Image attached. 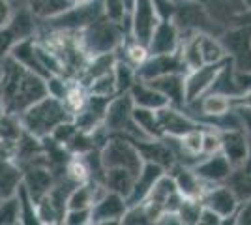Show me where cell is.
<instances>
[{"label":"cell","mask_w":251,"mask_h":225,"mask_svg":"<svg viewBox=\"0 0 251 225\" xmlns=\"http://www.w3.org/2000/svg\"><path fill=\"white\" fill-rule=\"evenodd\" d=\"M113 77H115L116 94L129 92V88H131L133 83L137 81L135 66H131L129 62L122 60V58H116L115 66H113Z\"/></svg>","instance_id":"33"},{"label":"cell","mask_w":251,"mask_h":225,"mask_svg":"<svg viewBox=\"0 0 251 225\" xmlns=\"http://www.w3.org/2000/svg\"><path fill=\"white\" fill-rule=\"evenodd\" d=\"M23 184L28 190L34 203L42 199L54 184V176L51 173V167L47 163H32L23 167Z\"/></svg>","instance_id":"16"},{"label":"cell","mask_w":251,"mask_h":225,"mask_svg":"<svg viewBox=\"0 0 251 225\" xmlns=\"http://www.w3.org/2000/svg\"><path fill=\"white\" fill-rule=\"evenodd\" d=\"M36 36L34 38H25V40H17V42L11 45L10 56L13 60H17L19 64H23L25 68H28L30 72L38 74L40 77H43L45 81L51 77V74L43 68V64L40 62L38 54H36Z\"/></svg>","instance_id":"20"},{"label":"cell","mask_w":251,"mask_h":225,"mask_svg":"<svg viewBox=\"0 0 251 225\" xmlns=\"http://www.w3.org/2000/svg\"><path fill=\"white\" fill-rule=\"evenodd\" d=\"M23 182V169L13 158L0 156V197L15 195Z\"/></svg>","instance_id":"25"},{"label":"cell","mask_w":251,"mask_h":225,"mask_svg":"<svg viewBox=\"0 0 251 225\" xmlns=\"http://www.w3.org/2000/svg\"><path fill=\"white\" fill-rule=\"evenodd\" d=\"M244 6H246V10H251V0H244Z\"/></svg>","instance_id":"57"},{"label":"cell","mask_w":251,"mask_h":225,"mask_svg":"<svg viewBox=\"0 0 251 225\" xmlns=\"http://www.w3.org/2000/svg\"><path fill=\"white\" fill-rule=\"evenodd\" d=\"M152 86L169 100V105L173 107H186V74H167L150 79L148 81Z\"/></svg>","instance_id":"19"},{"label":"cell","mask_w":251,"mask_h":225,"mask_svg":"<svg viewBox=\"0 0 251 225\" xmlns=\"http://www.w3.org/2000/svg\"><path fill=\"white\" fill-rule=\"evenodd\" d=\"M68 118H72V115L66 109L62 100L49 96V94L43 96L42 100H38L36 103H32L30 107L25 109L19 115L23 129L38 139L51 135L52 129Z\"/></svg>","instance_id":"2"},{"label":"cell","mask_w":251,"mask_h":225,"mask_svg":"<svg viewBox=\"0 0 251 225\" xmlns=\"http://www.w3.org/2000/svg\"><path fill=\"white\" fill-rule=\"evenodd\" d=\"M218 131H220V129H218ZM220 139H221V154L229 160V163L232 167L240 165L242 161L248 158L251 141L244 128L221 129Z\"/></svg>","instance_id":"14"},{"label":"cell","mask_w":251,"mask_h":225,"mask_svg":"<svg viewBox=\"0 0 251 225\" xmlns=\"http://www.w3.org/2000/svg\"><path fill=\"white\" fill-rule=\"evenodd\" d=\"M234 105H240V107L251 109V88L244 90L238 98H234Z\"/></svg>","instance_id":"53"},{"label":"cell","mask_w":251,"mask_h":225,"mask_svg":"<svg viewBox=\"0 0 251 225\" xmlns=\"http://www.w3.org/2000/svg\"><path fill=\"white\" fill-rule=\"evenodd\" d=\"M133 107L135 105H133V100L129 96V92L115 94L109 100V105L105 109L103 126L111 131V135H124V137L131 141L150 139L135 124Z\"/></svg>","instance_id":"4"},{"label":"cell","mask_w":251,"mask_h":225,"mask_svg":"<svg viewBox=\"0 0 251 225\" xmlns=\"http://www.w3.org/2000/svg\"><path fill=\"white\" fill-rule=\"evenodd\" d=\"M101 2H103L105 17H109V19H113V21L120 23L126 15H127L126 6H124V0H101Z\"/></svg>","instance_id":"45"},{"label":"cell","mask_w":251,"mask_h":225,"mask_svg":"<svg viewBox=\"0 0 251 225\" xmlns=\"http://www.w3.org/2000/svg\"><path fill=\"white\" fill-rule=\"evenodd\" d=\"M214 4V8L218 13H223L225 17H229V21H232L238 13L246 10L244 0H210Z\"/></svg>","instance_id":"42"},{"label":"cell","mask_w":251,"mask_h":225,"mask_svg":"<svg viewBox=\"0 0 251 225\" xmlns=\"http://www.w3.org/2000/svg\"><path fill=\"white\" fill-rule=\"evenodd\" d=\"M227 186H230V190L236 193L238 199H248L251 197V147L248 158L242 161L240 165L232 167L229 178L225 180Z\"/></svg>","instance_id":"26"},{"label":"cell","mask_w":251,"mask_h":225,"mask_svg":"<svg viewBox=\"0 0 251 225\" xmlns=\"http://www.w3.org/2000/svg\"><path fill=\"white\" fill-rule=\"evenodd\" d=\"M182 36L173 19H159L147 47L150 54H173L178 53Z\"/></svg>","instance_id":"12"},{"label":"cell","mask_w":251,"mask_h":225,"mask_svg":"<svg viewBox=\"0 0 251 225\" xmlns=\"http://www.w3.org/2000/svg\"><path fill=\"white\" fill-rule=\"evenodd\" d=\"M201 203L212 208L214 212H218L223 218V224H229V222L232 224V214H234L236 206L240 203V199L230 190V186L223 182L208 186L202 193V197H201Z\"/></svg>","instance_id":"7"},{"label":"cell","mask_w":251,"mask_h":225,"mask_svg":"<svg viewBox=\"0 0 251 225\" xmlns=\"http://www.w3.org/2000/svg\"><path fill=\"white\" fill-rule=\"evenodd\" d=\"M171 178L176 184V190L184 197H193V199H201L204 190L208 188V184H204L199 176L195 175L191 165H184V163H173L167 169Z\"/></svg>","instance_id":"17"},{"label":"cell","mask_w":251,"mask_h":225,"mask_svg":"<svg viewBox=\"0 0 251 225\" xmlns=\"http://www.w3.org/2000/svg\"><path fill=\"white\" fill-rule=\"evenodd\" d=\"M74 6V0H30L32 15L38 19H52Z\"/></svg>","instance_id":"29"},{"label":"cell","mask_w":251,"mask_h":225,"mask_svg":"<svg viewBox=\"0 0 251 225\" xmlns=\"http://www.w3.org/2000/svg\"><path fill=\"white\" fill-rule=\"evenodd\" d=\"M199 53L202 64H216V62H223L227 58V51H225L221 40L208 32H201Z\"/></svg>","instance_id":"28"},{"label":"cell","mask_w":251,"mask_h":225,"mask_svg":"<svg viewBox=\"0 0 251 225\" xmlns=\"http://www.w3.org/2000/svg\"><path fill=\"white\" fill-rule=\"evenodd\" d=\"M157 120L163 137H182L191 129L199 128L201 122L186 113V109L165 105L163 109L157 111Z\"/></svg>","instance_id":"10"},{"label":"cell","mask_w":251,"mask_h":225,"mask_svg":"<svg viewBox=\"0 0 251 225\" xmlns=\"http://www.w3.org/2000/svg\"><path fill=\"white\" fill-rule=\"evenodd\" d=\"M4 115V105H2V98H0V117Z\"/></svg>","instance_id":"58"},{"label":"cell","mask_w":251,"mask_h":225,"mask_svg":"<svg viewBox=\"0 0 251 225\" xmlns=\"http://www.w3.org/2000/svg\"><path fill=\"white\" fill-rule=\"evenodd\" d=\"M126 208H127L126 197L107 190V192L90 206V224H98V225L120 224Z\"/></svg>","instance_id":"9"},{"label":"cell","mask_w":251,"mask_h":225,"mask_svg":"<svg viewBox=\"0 0 251 225\" xmlns=\"http://www.w3.org/2000/svg\"><path fill=\"white\" fill-rule=\"evenodd\" d=\"M21 224L19 216V201L15 195L0 199V225H17Z\"/></svg>","instance_id":"38"},{"label":"cell","mask_w":251,"mask_h":225,"mask_svg":"<svg viewBox=\"0 0 251 225\" xmlns=\"http://www.w3.org/2000/svg\"><path fill=\"white\" fill-rule=\"evenodd\" d=\"M159 19H173L175 15V0H152Z\"/></svg>","instance_id":"48"},{"label":"cell","mask_w":251,"mask_h":225,"mask_svg":"<svg viewBox=\"0 0 251 225\" xmlns=\"http://www.w3.org/2000/svg\"><path fill=\"white\" fill-rule=\"evenodd\" d=\"M208 92L225 94V96L232 98V100L242 94V88H240V85H238V81H236V70H234V66H232L229 56H227L225 62L221 64L220 72L216 74Z\"/></svg>","instance_id":"24"},{"label":"cell","mask_w":251,"mask_h":225,"mask_svg":"<svg viewBox=\"0 0 251 225\" xmlns=\"http://www.w3.org/2000/svg\"><path fill=\"white\" fill-rule=\"evenodd\" d=\"M165 173V169L157 163H152V161H145L141 171L135 175V180H133V188L127 195L126 203L127 204H139L145 203V199L148 197L150 190L154 188V184L157 182V178Z\"/></svg>","instance_id":"18"},{"label":"cell","mask_w":251,"mask_h":225,"mask_svg":"<svg viewBox=\"0 0 251 225\" xmlns=\"http://www.w3.org/2000/svg\"><path fill=\"white\" fill-rule=\"evenodd\" d=\"M0 60H2V58H0Z\"/></svg>","instance_id":"59"},{"label":"cell","mask_w":251,"mask_h":225,"mask_svg":"<svg viewBox=\"0 0 251 225\" xmlns=\"http://www.w3.org/2000/svg\"><path fill=\"white\" fill-rule=\"evenodd\" d=\"M84 88H86L88 94H94V96L113 98L116 94V85H115V77H113V70L103 75H100V77H96L94 81H90Z\"/></svg>","instance_id":"37"},{"label":"cell","mask_w":251,"mask_h":225,"mask_svg":"<svg viewBox=\"0 0 251 225\" xmlns=\"http://www.w3.org/2000/svg\"><path fill=\"white\" fill-rule=\"evenodd\" d=\"M157 225H182V220H180V216H178V212H173V210H163L161 214H159V218L156 220Z\"/></svg>","instance_id":"50"},{"label":"cell","mask_w":251,"mask_h":225,"mask_svg":"<svg viewBox=\"0 0 251 225\" xmlns=\"http://www.w3.org/2000/svg\"><path fill=\"white\" fill-rule=\"evenodd\" d=\"M124 6H126V11L129 13V11H131V8H133V0H124Z\"/></svg>","instance_id":"55"},{"label":"cell","mask_w":251,"mask_h":225,"mask_svg":"<svg viewBox=\"0 0 251 225\" xmlns=\"http://www.w3.org/2000/svg\"><path fill=\"white\" fill-rule=\"evenodd\" d=\"M133 120L147 137H150V139H161L163 137L161 128H159V120H157V111L145 107H133Z\"/></svg>","instance_id":"31"},{"label":"cell","mask_w":251,"mask_h":225,"mask_svg":"<svg viewBox=\"0 0 251 225\" xmlns=\"http://www.w3.org/2000/svg\"><path fill=\"white\" fill-rule=\"evenodd\" d=\"M11 15H13V13H11L10 2H8V0H0V28L10 23Z\"/></svg>","instance_id":"52"},{"label":"cell","mask_w":251,"mask_h":225,"mask_svg":"<svg viewBox=\"0 0 251 225\" xmlns=\"http://www.w3.org/2000/svg\"><path fill=\"white\" fill-rule=\"evenodd\" d=\"M232 224L238 225H251V197L242 199L234 214H232Z\"/></svg>","instance_id":"47"},{"label":"cell","mask_w":251,"mask_h":225,"mask_svg":"<svg viewBox=\"0 0 251 225\" xmlns=\"http://www.w3.org/2000/svg\"><path fill=\"white\" fill-rule=\"evenodd\" d=\"M100 158L105 169L120 167V169L131 171L133 175L141 171L145 163L137 145L124 135H111L107 143L100 149Z\"/></svg>","instance_id":"5"},{"label":"cell","mask_w":251,"mask_h":225,"mask_svg":"<svg viewBox=\"0 0 251 225\" xmlns=\"http://www.w3.org/2000/svg\"><path fill=\"white\" fill-rule=\"evenodd\" d=\"M86 2H90V0H74L75 6H81V4H86Z\"/></svg>","instance_id":"56"},{"label":"cell","mask_w":251,"mask_h":225,"mask_svg":"<svg viewBox=\"0 0 251 225\" xmlns=\"http://www.w3.org/2000/svg\"><path fill=\"white\" fill-rule=\"evenodd\" d=\"M15 197L19 201V216H21V224L25 225H34V224H40L38 220V214H36V203L34 199L30 197L28 190L25 188V184H19L17 192H15Z\"/></svg>","instance_id":"35"},{"label":"cell","mask_w":251,"mask_h":225,"mask_svg":"<svg viewBox=\"0 0 251 225\" xmlns=\"http://www.w3.org/2000/svg\"><path fill=\"white\" fill-rule=\"evenodd\" d=\"M197 224H201V225H221L223 224V218H221L218 212H214L212 208H208V206H204V204H202L201 214H199V222H197Z\"/></svg>","instance_id":"49"},{"label":"cell","mask_w":251,"mask_h":225,"mask_svg":"<svg viewBox=\"0 0 251 225\" xmlns=\"http://www.w3.org/2000/svg\"><path fill=\"white\" fill-rule=\"evenodd\" d=\"M36 214L40 224H62L64 214L54 206V203L51 201V197L45 193L42 199L36 201Z\"/></svg>","instance_id":"36"},{"label":"cell","mask_w":251,"mask_h":225,"mask_svg":"<svg viewBox=\"0 0 251 225\" xmlns=\"http://www.w3.org/2000/svg\"><path fill=\"white\" fill-rule=\"evenodd\" d=\"M133 180L135 175L127 169H120V167H113V169H105L103 186L109 192H115L127 199V195L133 188Z\"/></svg>","instance_id":"27"},{"label":"cell","mask_w":251,"mask_h":225,"mask_svg":"<svg viewBox=\"0 0 251 225\" xmlns=\"http://www.w3.org/2000/svg\"><path fill=\"white\" fill-rule=\"evenodd\" d=\"M221 43L227 51V56L236 72H251V26L248 25H232L229 30L221 34Z\"/></svg>","instance_id":"6"},{"label":"cell","mask_w":251,"mask_h":225,"mask_svg":"<svg viewBox=\"0 0 251 225\" xmlns=\"http://www.w3.org/2000/svg\"><path fill=\"white\" fill-rule=\"evenodd\" d=\"M195 175L199 176L201 180L208 186H214V184H223L227 178H229L230 171H232V165L229 163V160L220 152L216 154H210V156H204L201 158L197 163L191 165Z\"/></svg>","instance_id":"13"},{"label":"cell","mask_w":251,"mask_h":225,"mask_svg":"<svg viewBox=\"0 0 251 225\" xmlns=\"http://www.w3.org/2000/svg\"><path fill=\"white\" fill-rule=\"evenodd\" d=\"M126 36L127 32L124 30L122 23L113 21L103 15L81 30V45L88 58H92L98 54L116 53Z\"/></svg>","instance_id":"3"},{"label":"cell","mask_w":251,"mask_h":225,"mask_svg":"<svg viewBox=\"0 0 251 225\" xmlns=\"http://www.w3.org/2000/svg\"><path fill=\"white\" fill-rule=\"evenodd\" d=\"M62 224L68 225H86L90 224V208H77V210H66Z\"/></svg>","instance_id":"46"},{"label":"cell","mask_w":251,"mask_h":225,"mask_svg":"<svg viewBox=\"0 0 251 225\" xmlns=\"http://www.w3.org/2000/svg\"><path fill=\"white\" fill-rule=\"evenodd\" d=\"M129 96L133 100V105L135 107H145V109H154L159 111L165 105H169V100L156 86H152L148 81H143L137 77V81L133 83V86L129 88Z\"/></svg>","instance_id":"23"},{"label":"cell","mask_w":251,"mask_h":225,"mask_svg":"<svg viewBox=\"0 0 251 225\" xmlns=\"http://www.w3.org/2000/svg\"><path fill=\"white\" fill-rule=\"evenodd\" d=\"M129 17H131V38L147 45L159 21L156 10L152 6V0H133Z\"/></svg>","instance_id":"11"},{"label":"cell","mask_w":251,"mask_h":225,"mask_svg":"<svg viewBox=\"0 0 251 225\" xmlns=\"http://www.w3.org/2000/svg\"><path fill=\"white\" fill-rule=\"evenodd\" d=\"M79 131V128H77V124L74 122V118H68V120H64V122H60L56 128L51 131V137L56 143H60V145H66L68 141L74 137L75 133Z\"/></svg>","instance_id":"43"},{"label":"cell","mask_w":251,"mask_h":225,"mask_svg":"<svg viewBox=\"0 0 251 225\" xmlns=\"http://www.w3.org/2000/svg\"><path fill=\"white\" fill-rule=\"evenodd\" d=\"M225 62V60H223ZM223 62L216 64H201L199 68H193L186 74V105L199 100L202 94H206L210 90V85L214 81L216 74L220 72Z\"/></svg>","instance_id":"15"},{"label":"cell","mask_w":251,"mask_h":225,"mask_svg":"<svg viewBox=\"0 0 251 225\" xmlns=\"http://www.w3.org/2000/svg\"><path fill=\"white\" fill-rule=\"evenodd\" d=\"M191 103L199 105L201 122L204 120V124H208L210 120H214V118L223 117L225 113L234 109V100L225 96V94H218V92H206V94H202L199 100H195Z\"/></svg>","instance_id":"21"},{"label":"cell","mask_w":251,"mask_h":225,"mask_svg":"<svg viewBox=\"0 0 251 225\" xmlns=\"http://www.w3.org/2000/svg\"><path fill=\"white\" fill-rule=\"evenodd\" d=\"M221 150V139L220 131L212 128L208 124H202V147H201V156H210Z\"/></svg>","instance_id":"40"},{"label":"cell","mask_w":251,"mask_h":225,"mask_svg":"<svg viewBox=\"0 0 251 225\" xmlns=\"http://www.w3.org/2000/svg\"><path fill=\"white\" fill-rule=\"evenodd\" d=\"M230 23H232V25H248V26H251V10H244Z\"/></svg>","instance_id":"54"},{"label":"cell","mask_w":251,"mask_h":225,"mask_svg":"<svg viewBox=\"0 0 251 225\" xmlns=\"http://www.w3.org/2000/svg\"><path fill=\"white\" fill-rule=\"evenodd\" d=\"M234 107H236L238 115H240L242 128L246 129V133H248V137H250V141H251V109L240 107V105H234Z\"/></svg>","instance_id":"51"},{"label":"cell","mask_w":251,"mask_h":225,"mask_svg":"<svg viewBox=\"0 0 251 225\" xmlns=\"http://www.w3.org/2000/svg\"><path fill=\"white\" fill-rule=\"evenodd\" d=\"M47 96L45 79L6 54L0 60V98L4 113L21 115L32 103Z\"/></svg>","instance_id":"1"},{"label":"cell","mask_w":251,"mask_h":225,"mask_svg":"<svg viewBox=\"0 0 251 225\" xmlns=\"http://www.w3.org/2000/svg\"><path fill=\"white\" fill-rule=\"evenodd\" d=\"M137 145V149L141 152L143 160L145 161H152V163H157L161 165L165 171L173 163H176L175 160V154L169 147V143L163 137L161 139H145V141H133Z\"/></svg>","instance_id":"22"},{"label":"cell","mask_w":251,"mask_h":225,"mask_svg":"<svg viewBox=\"0 0 251 225\" xmlns=\"http://www.w3.org/2000/svg\"><path fill=\"white\" fill-rule=\"evenodd\" d=\"M45 85H47V94H49V96L64 100L70 83L66 81V77H62V75H51V77L45 81Z\"/></svg>","instance_id":"44"},{"label":"cell","mask_w":251,"mask_h":225,"mask_svg":"<svg viewBox=\"0 0 251 225\" xmlns=\"http://www.w3.org/2000/svg\"><path fill=\"white\" fill-rule=\"evenodd\" d=\"M34 15L30 10H23L15 15H11L10 23L6 25L10 28V32L13 34L15 42L17 40H25V38H34L36 34V23H34Z\"/></svg>","instance_id":"32"},{"label":"cell","mask_w":251,"mask_h":225,"mask_svg":"<svg viewBox=\"0 0 251 225\" xmlns=\"http://www.w3.org/2000/svg\"><path fill=\"white\" fill-rule=\"evenodd\" d=\"M201 208H202V203L201 199H193V197H184L182 204L178 206V216L182 220V224L191 225V224H197L199 222V214H201Z\"/></svg>","instance_id":"39"},{"label":"cell","mask_w":251,"mask_h":225,"mask_svg":"<svg viewBox=\"0 0 251 225\" xmlns=\"http://www.w3.org/2000/svg\"><path fill=\"white\" fill-rule=\"evenodd\" d=\"M94 186L96 182L88 180L83 184H75L66 199V210H77V208H90L94 204Z\"/></svg>","instance_id":"30"},{"label":"cell","mask_w":251,"mask_h":225,"mask_svg":"<svg viewBox=\"0 0 251 225\" xmlns=\"http://www.w3.org/2000/svg\"><path fill=\"white\" fill-rule=\"evenodd\" d=\"M202 2H204V0H202Z\"/></svg>","instance_id":"60"},{"label":"cell","mask_w":251,"mask_h":225,"mask_svg":"<svg viewBox=\"0 0 251 225\" xmlns=\"http://www.w3.org/2000/svg\"><path fill=\"white\" fill-rule=\"evenodd\" d=\"M120 224L147 225V224H152V222H150V218H148L145 204L139 203V204H127V208H126V212H124V216H122V220H120Z\"/></svg>","instance_id":"41"},{"label":"cell","mask_w":251,"mask_h":225,"mask_svg":"<svg viewBox=\"0 0 251 225\" xmlns=\"http://www.w3.org/2000/svg\"><path fill=\"white\" fill-rule=\"evenodd\" d=\"M118 51H124V58H122V60L129 62L131 66H135V70L150 56L147 45L137 42L135 38H131V36H129V40H124V42H122V45L118 47ZM116 58H120V56H116Z\"/></svg>","instance_id":"34"},{"label":"cell","mask_w":251,"mask_h":225,"mask_svg":"<svg viewBox=\"0 0 251 225\" xmlns=\"http://www.w3.org/2000/svg\"><path fill=\"white\" fill-rule=\"evenodd\" d=\"M167 74H188V68L180 56V51L173 54H150L137 68V77L143 81H150Z\"/></svg>","instance_id":"8"}]
</instances>
